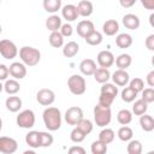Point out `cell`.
<instances>
[{
	"instance_id": "cell-18",
	"label": "cell",
	"mask_w": 154,
	"mask_h": 154,
	"mask_svg": "<svg viewBox=\"0 0 154 154\" xmlns=\"http://www.w3.org/2000/svg\"><path fill=\"white\" fill-rule=\"evenodd\" d=\"M77 11H78L79 16L89 17L93 13V11H94V6H93V4L89 0H82L77 5Z\"/></svg>"
},
{
	"instance_id": "cell-46",
	"label": "cell",
	"mask_w": 154,
	"mask_h": 154,
	"mask_svg": "<svg viewBox=\"0 0 154 154\" xmlns=\"http://www.w3.org/2000/svg\"><path fill=\"white\" fill-rule=\"evenodd\" d=\"M10 72H8V67L4 64H0V81H6L8 77Z\"/></svg>"
},
{
	"instance_id": "cell-9",
	"label": "cell",
	"mask_w": 154,
	"mask_h": 154,
	"mask_svg": "<svg viewBox=\"0 0 154 154\" xmlns=\"http://www.w3.org/2000/svg\"><path fill=\"white\" fill-rule=\"evenodd\" d=\"M18 148V143L14 138L1 136L0 137V152L4 154H13Z\"/></svg>"
},
{
	"instance_id": "cell-27",
	"label": "cell",
	"mask_w": 154,
	"mask_h": 154,
	"mask_svg": "<svg viewBox=\"0 0 154 154\" xmlns=\"http://www.w3.org/2000/svg\"><path fill=\"white\" fill-rule=\"evenodd\" d=\"M114 61H116V65H117V67L118 69H122V70H126L130 65H131V63H132V59H131V57L129 55V54H120V55H118L117 57V59H114Z\"/></svg>"
},
{
	"instance_id": "cell-3",
	"label": "cell",
	"mask_w": 154,
	"mask_h": 154,
	"mask_svg": "<svg viewBox=\"0 0 154 154\" xmlns=\"http://www.w3.org/2000/svg\"><path fill=\"white\" fill-rule=\"evenodd\" d=\"M112 119V112L109 106H102V105H96L94 107V122L97 126L103 128L111 123Z\"/></svg>"
},
{
	"instance_id": "cell-13",
	"label": "cell",
	"mask_w": 154,
	"mask_h": 154,
	"mask_svg": "<svg viewBox=\"0 0 154 154\" xmlns=\"http://www.w3.org/2000/svg\"><path fill=\"white\" fill-rule=\"evenodd\" d=\"M112 81L114 82L116 85H119V87H125L128 83H129V73L125 71V70H122V69H118L113 72L112 75Z\"/></svg>"
},
{
	"instance_id": "cell-5",
	"label": "cell",
	"mask_w": 154,
	"mask_h": 154,
	"mask_svg": "<svg viewBox=\"0 0 154 154\" xmlns=\"http://www.w3.org/2000/svg\"><path fill=\"white\" fill-rule=\"evenodd\" d=\"M17 125L23 129H30L35 125V113L31 109H24L17 116Z\"/></svg>"
},
{
	"instance_id": "cell-53",
	"label": "cell",
	"mask_w": 154,
	"mask_h": 154,
	"mask_svg": "<svg viewBox=\"0 0 154 154\" xmlns=\"http://www.w3.org/2000/svg\"><path fill=\"white\" fill-rule=\"evenodd\" d=\"M2 89H4V85H2V84H1V81H0V93H1V91H2Z\"/></svg>"
},
{
	"instance_id": "cell-30",
	"label": "cell",
	"mask_w": 154,
	"mask_h": 154,
	"mask_svg": "<svg viewBox=\"0 0 154 154\" xmlns=\"http://www.w3.org/2000/svg\"><path fill=\"white\" fill-rule=\"evenodd\" d=\"M49 45L54 48H60L64 45V37L59 31H52L49 37H48Z\"/></svg>"
},
{
	"instance_id": "cell-22",
	"label": "cell",
	"mask_w": 154,
	"mask_h": 154,
	"mask_svg": "<svg viewBox=\"0 0 154 154\" xmlns=\"http://www.w3.org/2000/svg\"><path fill=\"white\" fill-rule=\"evenodd\" d=\"M61 26V18L57 14H52L46 19V28L49 31H58Z\"/></svg>"
},
{
	"instance_id": "cell-45",
	"label": "cell",
	"mask_w": 154,
	"mask_h": 154,
	"mask_svg": "<svg viewBox=\"0 0 154 154\" xmlns=\"http://www.w3.org/2000/svg\"><path fill=\"white\" fill-rule=\"evenodd\" d=\"M59 32L63 35V37H69V36L72 35V32H73V28H72V25L69 24V23H66V24H61V26H60V31H59Z\"/></svg>"
},
{
	"instance_id": "cell-41",
	"label": "cell",
	"mask_w": 154,
	"mask_h": 154,
	"mask_svg": "<svg viewBox=\"0 0 154 154\" xmlns=\"http://www.w3.org/2000/svg\"><path fill=\"white\" fill-rule=\"evenodd\" d=\"M85 134H83L77 126L71 131V134H70V138H71V141L72 142H75V143H81V142H83L84 141V138H85Z\"/></svg>"
},
{
	"instance_id": "cell-49",
	"label": "cell",
	"mask_w": 154,
	"mask_h": 154,
	"mask_svg": "<svg viewBox=\"0 0 154 154\" xmlns=\"http://www.w3.org/2000/svg\"><path fill=\"white\" fill-rule=\"evenodd\" d=\"M141 4L147 10H154V0H141Z\"/></svg>"
},
{
	"instance_id": "cell-44",
	"label": "cell",
	"mask_w": 154,
	"mask_h": 154,
	"mask_svg": "<svg viewBox=\"0 0 154 154\" xmlns=\"http://www.w3.org/2000/svg\"><path fill=\"white\" fill-rule=\"evenodd\" d=\"M113 101H114V97H113V96L100 93V96H99V105H102V106H111Z\"/></svg>"
},
{
	"instance_id": "cell-33",
	"label": "cell",
	"mask_w": 154,
	"mask_h": 154,
	"mask_svg": "<svg viewBox=\"0 0 154 154\" xmlns=\"http://www.w3.org/2000/svg\"><path fill=\"white\" fill-rule=\"evenodd\" d=\"M147 109H148V103L142 99L135 101V103L132 105V113L135 116H142L147 112Z\"/></svg>"
},
{
	"instance_id": "cell-52",
	"label": "cell",
	"mask_w": 154,
	"mask_h": 154,
	"mask_svg": "<svg viewBox=\"0 0 154 154\" xmlns=\"http://www.w3.org/2000/svg\"><path fill=\"white\" fill-rule=\"evenodd\" d=\"M153 18H154V13H152V14L149 16V22H150V25H152V26H154V23H153Z\"/></svg>"
},
{
	"instance_id": "cell-23",
	"label": "cell",
	"mask_w": 154,
	"mask_h": 154,
	"mask_svg": "<svg viewBox=\"0 0 154 154\" xmlns=\"http://www.w3.org/2000/svg\"><path fill=\"white\" fill-rule=\"evenodd\" d=\"M140 125L142 128V130H144L146 132H150L154 130V119L152 116L149 114H142L140 118Z\"/></svg>"
},
{
	"instance_id": "cell-4",
	"label": "cell",
	"mask_w": 154,
	"mask_h": 154,
	"mask_svg": "<svg viewBox=\"0 0 154 154\" xmlns=\"http://www.w3.org/2000/svg\"><path fill=\"white\" fill-rule=\"evenodd\" d=\"M67 87L73 95H82L85 93L87 83L84 77H82L81 75H72L67 79Z\"/></svg>"
},
{
	"instance_id": "cell-16",
	"label": "cell",
	"mask_w": 154,
	"mask_h": 154,
	"mask_svg": "<svg viewBox=\"0 0 154 154\" xmlns=\"http://www.w3.org/2000/svg\"><path fill=\"white\" fill-rule=\"evenodd\" d=\"M96 69V63L93 59H84L79 64V70L84 76H91Z\"/></svg>"
},
{
	"instance_id": "cell-14",
	"label": "cell",
	"mask_w": 154,
	"mask_h": 154,
	"mask_svg": "<svg viewBox=\"0 0 154 154\" xmlns=\"http://www.w3.org/2000/svg\"><path fill=\"white\" fill-rule=\"evenodd\" d=\"M93 30H95L94 28V23L91 20H88V19H84V20H81L78 24H77V34L81 36V37H85L88 34H90Z\"/></svg>"
},
{
	"instance_id": "cell-2",
	"label": "cell",
	"mask_w": 154,
	"mask_h": 154,
	"mask_svg": "<svg viewBox=\"0 0 154 154\" xmlns=\"http://www.w3.org/2000/svg\"><path fill=\"white\" fill-rule=\"evenodd\" d=\"M19 58L26 66H36L41 60V53L37 48L30 46H23L19 49Z\"/></svg>"
},
{
	"instance_id": "cell-26",
	"label": "cell",
	"mask_w": 154,
	"mask_h": 154,
	"mask_svg": "<svg viewBox=\"0 0 154 154\" xmlns=\"http://www.w3.org/2000/svg\"><path fill=\"white\" fill-rule=\"evenodd\" d=\"M84 40L90 46H99L102 42V34L100 31H97V30H93L90 34H88L84 37Z\"/></svg>"
},
{
	"instance_id": "cell-32",
	"label": "cell",
	"mask_w": 154,
	"mask_h": 154,
	"mask_svg": "<svg viewBox=\"0 0 154 154\" xmlns=\"http://www.w3.org/2000/svg\"><path fill=\"white\" fill-rule=\"evenodd\" d=\"M117 120L122 125H128L132 120V113L126 108L125 109H120L118 112V114H117Z\"/></svg>"
},
{
	"instance_id": "cell-50",
	"label": "cell",
	"mask_w": 154,
	"mask_h": 154,
	"mask_svg": "<svg viewBox=\"0 0 154 154\" xmlns=\"http://www.w3.org/2000/svg\"><path fill=\"white\" fill-rule=\"evenodd\" d=\"M136 1H137V0H119L122 7H124V8H129V7L134 6Z\"/></svg>"
},
{
	"instance_id": "cell-31",
	"label": "cell",
	"mask_w": 154,
	"mask_h": 154,
	"mask_svg": "<svg viewBox=\"0 0 154 154\" xmlns=\"http://www.w3.org/2000/svg\"><path fill=\"white\" fill-rule=\"evenodd\" d=\"M25 142L31 148H38L40 147V137L38 131H29L25 136Z\"/></svg>"
},
{
	"instance_id": "cell-29",
	"label": "cell",
	"mask_w": 154,
	"mask_h": 154,
	"mask_svg": "<svg viewBox=\"0 0 154 154\" xmlns=\"http://www.w3.org/2000/svg\"><path fill=\"white\" fill-rule=\"evenodd\" d=\"M43 8L46 12L55 13L61 8V0H43Z\"/></svg>"
},
{
	"instance_id": "cell-48",
	"label": "cell",
	"mask_w": 154,
	"mask_h": 154,
	"mask_svg": "<svg viewBox=\"0 0 154 154\" xmlns=\"http://www.w3.org/2000/svg\"><path fill=\"white\" fill-rule=\"evenodd\" d=\"M146 47H147L149 51H154V34L149 35V36L146 38Z\"/></svg>"
},
{
	"instance_id": "cell-19",
	"label": "cell",
	"mask_w": 154,
	"mask_h": 154,
	"mask_svg": "<svg viewBox=\"0 0 154 154\" xmlns=\"http://www.w3.org/2000/svg\"><path fill=\"white\" fill-rule=\"evenodd\" d=\"M116 45L122 48V49H125V48H129L131 45H132V37L130 34H126V32H123V34H119L117 37H116Z\"/></svg>"
},
{
	"instance_id": "cell-39",
	"label": "cell",
	"mask_w": 154,
	"mask_h": 154,
	"mask_svg": "<svg viewBox=\"0 0 154 154\" xmlns=\"http://www.w3.org/2000/svg\"><path fill=\"white\" fill-rule=\"evenodd\" d=\"M126 152L129 154H141L142 153V143L137 140L130 141L126 147Z\"/></svg>"
},
{
	"instance_id": "cell-11",
	"label": "cell",
	"mask_w": 154,
	"mask_h": 154,
	"mask_svg": "<svg viewBox=\"0 0 154 154\" xmlns=\"http://www.w3.org/2000/svg\"><path fill=\"white\" fill-rule=\"evenodd\" d=\"M97 64L100 65V67H111L113 64H114V55L112 52L109 51H101L99 54H97Z\"/></svg>"
},
{
	"instance_id": "cell-8",
	"label": "cell",
	"mask_w": 154,
	"mask_h": 154,
	"mask_svg": "<svg viewBox=\"0 0 154 154\" xmlns=\"http://www.w3.org/2000/svg\"><path fill=\"white\" fill-rule=\"evenodd\" d=\"M83 118V111L81 107L73 106L66 109L65 112V120L69 125H76Z\"/></svg>"
},
{
	"instance_id": "cell-28",
	"label": "cell",
	"mask_w": 154,
	"mask_h": 154,
	"mask_svg": "<svg viewBox=\"0 0 154 154\" xmlns=\"http://www.w3.org/2000/svg\"><path fill=\"white\" fill-rule=\"evenodd\" d=\"M114 137H116V134H114V131H113L112 129H109V128H106V129L101 130L100 134H99V141L103 142L105 144L112 143L113 140H114Z\"/></svg>"
},
{
	"instance_id": "cell-55",
	"label": "cell",
	"mask_w": 154,
	"mask_h": 154,
	"mask_svg": "<svg viewBox=\"0 0 154 154\" xmlns=\"http://www.w3.org/2000/svg\"><path fill=\"white\" fill-rule=\"evenodd\" d=\"M1 31H2V28H1V25H0V34H1Z\"/></svg>"
},
{
	"instance_id": "cell-24",
	"label": "cell",
	"mask_w": 154,
	"mask_h": 154,
	"mask_svg": "<svg viewBox=\"0 0 154 154\" xmlns=\"http://www.w3.org/2000/svg\"><path fill=\"white\" fill-rule=\"evenodd\" d=\"M78 51H79L78 43L75 42V41H70V42H67V43L64 46V48H63V54H64L66 58H72V57H75V55L78 53Z\"/></svg>"
},
{
	"instance_id": "cell-34",
	"label": "cell",
	"mask_w": 154,
	"mask_h": 154,
	"mask_svg": "<svg viewBox=\"0 0 154 154\" xmlns=\"http://www.w3.org/2000/svg\"><path fill=\"white\" fill-rule=\"evenodd\" d=\"M118 138L120 140V141H123V142H128V141H130L131 138H132V135H134V132H132V129L130 128V126H126V125H124V126H122L119 130H118Z\"/></svg>"
},
{
	"instance_id": "cell-6",
	"label": "cell",
	"mask_w": 154,
	"mask_h": 154,
	"mask_svg": "<svg viewBox=\"0 0 154 154\" xmlns=\"http://www.w3.org/2000/svg\"><path fill=\"white\" fill-rule=\"evenodd\" d=\"M0 54L2 55V58L10 60V59H13L17 57L18 54V49H17V46L10 41V40H1L0 41Z\"/></svg>"
},
{
	"instance_id": "cell-17",
	"label": "cell",
	"mask_w": 154,
	"mask_h": 154,
	"mask_svg": "<svg viewBox=\"0 0 154 154\" xmlns=\"http://www.w3.org/2000/svg\"><path fill=\"white\" fill-rule=\"evenodd\" d=\"M102 31L107 36H114L119 31V24L116 19H108L102 25Z\"/></svg>"
},
{
	"instance_id": "cell-35",
	"label": "cell",
	"mask_w": 154,
	"mask_h": 154,
	"mask_svg": "<svg viewBox=\"0 0 154 154\" xmlns=\"http://www.w3.org/2000/svg\"><path fill=\"white\" fill-rule=\"evenodd\" d=\"M137 96V93L130 88V87H125L123 90H122V100L124 102H132Z\"/></svg>"
},
{
	"instance_id": "cell-56",
	"label": "cell",
	"mask_w": 154,
	"mask_h": 154,
	"mask_svg": "<svg viewBox=\"0 0 154 154\" xmlns=\"http://www.w3.org/2000/svg\"><path fill=\"white\" fill-rule=\"evenodd\" d=\"M0 1H1V0H0Z\"/></svg>"
},
{
	"instance_id": "cell-47",
	"label": "cell",
	"mask_w": 154,
	"mask_h": 154,
	"mask_svg": "<svg viewBox=\"0 0 154 154\" xmlns=\"http://www.w3.org/2000/svg\"><path fill=\"white\" fill-rule=\"evenodd\" d=\"M69 153L70 154H85V149L79 146H73L69 149Z\"/></svg>"
},
{
	"instance_id": "cell-36",
	"label": "cell",
	"mask_w": 154,
	"mask_h": 154,
	"mask_svg": "<svg viewBox=\"0 0 154 154\" xmlns=\"http://www.w3.org/2000/svg\"><path fill=\"white\" fill-rule=\"evenodd\" d=\"M76 126H77L83 134H85V135H89V134L93 131V123H91L89 119L82 118V119L76 124Z\"/></svg>"
},
{
	"instance_id": "cell-40",
	"label": "cell",
	"mask_w": 154,
	"mask_h": 154,
	"mask_svg": "<svg viewBox=\"0 0 154 154\" xmlns=\"http://www.w3.org/2000/svg\"><path fill=\"white\" fill-rule=\"evenodd\" d=\"M90 150L93 154H105L107 152V144H105L103 142L101 141H94L91 143V147H90Z\"/></svg>"
},
{
	"instance_id": "cell-54",
	"label": "cell",
	"mask_w": 154,
	"mask_h": 154,
	"mask_svg": "<svg viewBox=\"0 0 154 154\" xmlns=\"http://www.w3.org/2000/svg\"><path fill=\"white\" fill-rule=\"evenodd\" d=\"M1 129H2V120H1V118H0V131H1Z\"/></svg>"
},
{
	"instance_id": "cell-12",
	"label": "cell",
	"mask_w": 154,
	"mask_h": 154,
	"mask_svg": "<svg viewBox=\"0 0 154 154\" xmlns=\"http://www.w3.org/2000/svg\"><path fill=\"white\" fill-rule=\"evenodd\" d=\"M61 16L64 17V19H66L67 22H73L78 18V11H77V6L72 5V4H69V5H65L63 8H61Z\"/></svg>"
},
{
	"instance_id": "cell-25",
	"label": "cell",
	"mask_w": 154,
	"mask_h": 154,
	"mask_svg": "<svg viewBox=\"0 0 154 154\" xmlns=\"http://www.w3.org/2000/svg\"><path fill=\"white\" fill-rule=\"evenodd\" d=\"M4 90L8 95H14L20 90V84L14 78L13 79H6V82L4 84Z\"/></svg>"
},
{
	"instance_id": "cell-15",
	"label": "cell",
	"mask_w": 154,
	"mask_h": 154,
	"mask_svg": "<svg viewBox=\"0 0 154 154\" xmlns=\"http://www.w3.org/2000/svg\"><path fill=\"white\" fill-rule=\"evenodd\" d=\"M123 24L126 29H130V30H136L138 29L141 22H140V18L134 14V13H128L123 17Z\"/></svg>"
},
{
	"instance_id": "cell-42",
	"label": "cell",
	"mask_w": 154,
	"mask_h": 154,
	"mask_svg": "<svg viewBox=\"0 0 154 154\" xmlns=\"http://www.w3.org/2000/svg\"><path fill=\"white\" fill-rule=\"evenodd\" d=\"M129 87L132 88V89L138 94L140 91L143 90V88H144V82H143L142 78H140V77H135L134 79L130 81V85H129Z\"/></svg>"
},
{
	"instance_id": "cell-37",
	"label": "cell",
	"mask_w": 154,
	"mask_h": 154,
	"mask_svg": "<svg viewBox=\"0 0 154 154\" xmlns=\"http://www.w3.org/2000/svg\"><path fill=\"white\" fill-rule=\"evenodd\" d=\"M38 137H40V147H49L54 141L53 136L49 132H45V131H38Z\"/></svg>"
},
{
	"instance_id": "cell-10",
	"label": "cell",
	"mask_w": 154,
	"mask_h": 154,
	"mask_svg": "<svg viewBox=\"0 0 154 154\" xmlns=\"http://www.w3.org/2000/svg\"><path fill=\"white\" fill-rule=\"evenodd\" d=\"M8 72L14 79H23L26 76V67L23 63H12L8 66Z\"/></svg>"
},
{
	"instance_id": "cell-38",
	"label": "cell",
	"mask_w": 154,
	"mask_h": 154,
	"mask_svg": "<svg viewBox=\"0 0 154 154\" xmlns=\"http://www.w3.org/2000/svg\"><path fill=\"white\" fill-rule=\"evenodd\" d=\"M100 93L111 95V96H113V97L116 99V96L118 95V88H117L114 84H112V83H107V82H106V83H102V87H101Z\"/></svg>"
},
{
	"instance_id": "cell-21",
	"label": "cell",
	"mask_w": 154,
	"mask_h": 154,
	"mask_svg": "<svg viewBox=\"0 0 154 154\" xmlns=\"http://www.w3.org/2000/svg\"><path fill=\"white\" fill-rule=\"evenodd\" d=\"M5 105H6V108L10 112H13L14 113V112H18L20 109V107H22V100L18 96H8L6 99Z\"/></svg>"
},
{
	"instance_id": "cell-51",
	"label": "cell",
	"mask_w": 154,
	"mask_h": 154,
	"mask_svg": "<svg viewBox=\"0 0 154 154\" xmlns=\"http://www.w3.org/2000/svg\"><path fill=\"white\" fill-rule=\"evenodd\" d=\"M147 83L149 87H154V70H152L147 75Z\"/></svg>"
},
{
	"instance_id": "cell-1",
	"label": "cell",
	"mask_w": 154,
	"mask_h": 154,
	"mask_svg": "<svg viewBox=\"0 0 154 154\" xmlns=\"http://www.w3.org/2000/svg\"><path fill=\"white\" fill-rule=\"evenodd\" d=\"M45 126L49 131H57L61 126V113L57 107H47L42 113Z\"/></svg>"
},
{
	"instance_id": "cell-20",
	"label": "cell",
	"mask_w": 154,
	"mask_h": 154,
	"mask_svg": "<svg viewBox=\"0 0 154 154\" xmlns=\"http://www.w3.org/2000/svg\"><path fill=\"white\" fill-rule=\"evenodd\" d=\"M93 75H94L95 81L97 83H101V84L108 82V79L111 78V73H109L108 69H106V67H99V69H96Z\"/></svg>"
},
{
	"instance_id": "cell-7",
	"label": "cell",
	"mask_w": 154,
	"mask_h": 154,
	"mask_svg": "<svg viewBox=\"0 0 154 154\" xmlns=\"http://www.w3.org/2000/svg\"><path fill=\"white\" fill-rule=\"evenodd\" d=\"M36 100L40 105L42 106H49L54 102L55 100V94L52 89H48V88H43L41 90L37 91L36 94Z\"/></svg>"
},
{
	"instance_id": "cell-43",
	"label": "cell",
	"mask_w": 154,
	"mask_h": 154,
	"mask_svg": "<svg viewBox=\"0 0 154 154\" xmlns=\"http://www.w3.org/2000/svg\"><path fill=\"white\" fill-rule=\"evenodd\" d=\"M142 100L146 101L147 103H152L154 102V89L150 87V88H143L142 90Z\"/></svg>"
}]
</instances>
